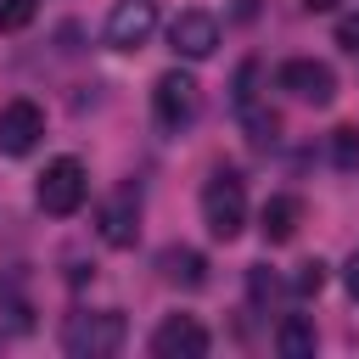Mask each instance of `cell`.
I'll return each mask as SVG.
<instances>
[{
  "label": "cell",
  "instance_id": "1",
  "mask_svg": "<svg viewBox=\"0 0 359 359\" xmlns=\"http://www.w3.org/2000/svg\"><path fill=\"white\" fill-rule=\"evenodd\" d=\"M202 224H208L219 241H236V236L247 230V191H241V180H236L230 168L208 174V185H202Z\"/></svg>",
  "mask_w": 359,
  "mask_h": 359
},
{
  "label": "cell",
  "instance_id": "2",
  "mask_svg": "<svg viewBox=\"0 0 359 359\" xmlns=\"http://www.w3.org/2000/svg\"><path fill=\"white\" fill-rule=\"evenodd\" d=\"M123 314L118 309H101V314H67V325H62V348L73 353V359H107V353H118L123 348Z\"/></svg>",
  "mask_w": 359,
  "mask_h": 359
},
{
  "label": "cell",
  "instance_id": "3",
  "mask_svg": "<svg viewBox=\"0 0 359 359\" xmlns=\"http://www.w3.org/2000/svg\"><path fill=\"white\" fill-rule=\"evenodd\" d=\"M34 196H39V208H45L50 219L79 213V208H84V196H90V174H84V163H79V157H56V163H45V174H39V185H34Z\"/></svg>",
  "mask_w": 359,
  "mask_h": 359
},
{
  "label": "cell",
  "instance_id": "4",
  "mask_svg": "<svg viewBox=\"0 0 359 359\" xmlns=\"http://www.w3.org/2000/svg\"><path fill=\"white\" fill-rule=\"evenodd\" d=\"M196 79L191 73H180V67H168L157 84H151V118H157V129L163 135H180V129H191V118H196Z\"/></svg>",
  "mask_w": 359,
  "mask_h": 359
},
{
  "label": "cell",
  "instance_id": "5",
  "mask_svg": "<svg viewBox=\"0 0 359 359\" xmlns=\"http://www.w3.org/2000/svg\"><path fill=\"white\" fill-rule=\"evenodd\" d=\"M275 84H280L286 95L309 101V107H331V101H337V73H331L325 62H314V56L280 62V67H275Z\"/></svg>",
  "mask_w": 359,
  "mask_h": 359
},
{
  "label": "cell",
  "instance_id": "6",
  "mask_svg": "<svg viewBox=\"0 0 359 359\" xmlns=\"http://www.w3.org/2000/svg\"><path fill=\"white\" fill-rule=\"evenodd\" d=\"M39 135H45V112H39V101L17 95V101L0 107V151H6V157H28V151L39 146Z\"/></svg>",
  "mask_w": 359,
  "mask_h": 359
},
{
  "label": "cell",
  "instance_id": "7",
  "mask_svg": "<svg viewBox=\"0 0 359 359\" xmlns=\"http://www.w3.org/2000/svg\"><path fill=\"white\" fill-rule=\"evenodd\" d=\"M157 28V0H118L107 17V45L112 50H140Z\"/></svg>",
  "mask_w": 359,
  "mask_h": 359
},
{
  "label": "cell",
  "instance_id": "8",
  "mask_svg": "<svg viewBox=\"0 0 359 359\" xmlns=\"http://www.w3.org/2000/svg\"><path fill=\"white\" fill-rule=\"evenodd\" d=\"M151 353L157 359H202L208 353V331L191 320V314H174L151 331Z\"/></svg>",
  "mask_w": 359,
  "mask_h": 359
},
{
  "label": "cell",
  "instance_id": "9",
  "mask_svg": "<svg viewBox=\"0 0 359 359\" xmlns=\"http://www.w3.org/2000/svg\"><path fill=\"white\" fill-rule=\"evenodd\" d=\"M168 45H174L180 56H191V62H208V56L219 50V22H213L208 11H180L174 28H168Z\"/></svg>",
  "mask_w": 359,
  "mask_h": 359
},
{
  "label": "cell",
  "instance_id": "10",
  "mask_svg": "<svg viewBox=\"0 0 359 359\" xmlns=\"http://www.w3.org/2000/svg\"><path fill=\"white\" fill-rule=\"evenodd\" d=\"M95 230H101L107 247H135V236H140V202H135V191L107 196L101 213H95Z\"/></svg>",
  "mask_w": 359,
  "mask_h": 359
},
{
  "label": "cell",
  "instance_id": "11",
  "mask_svg": "<svg viewBox=\"0 0 359 359\" xmlns=\"http://www.w3.org/2000/svg\"><path fill=\"white\" fill-rule=\"evenodd\" d=\"M157 275H163L168 286L196 292V286H208V258H202L196 247H163V252H157Z\"/></svg>",
  "mask_w": 359,
  "mask_h": 359
},
{
  "label": "cell",
  "instance_id": "12",
  "mask_svg": "<svg viewBox=\"0 0 359 359\" xmlns=\"http://www.w3.org/2000/svg\"><path fill=\"white\" fill-rule=\"evenodd\" d=\"M297 224H303V202H297V196H286V191H280V196H269V202L258 208V230H264V241H269V247L292 241V236H297Z\"/></svg>",
  "mask_w": 359,
  "mask_h": 359
},
{
  "label": "cell",
  "instance_id": "13",
  "mask_svg": "<svg viewBox=\"0 0 359 359\" xmlns=\"http://www.w3.org/2000/svg\"><path fill=\"white\" fill-rule=\"evenodd\" d=\"M275 348H280L286 359H309V353H314V325H309L303 314H286L280 331H275Z\"/></svg>",
  "mask_w": 359,
  "mask_h": 359
},
{
  "label": "cell",
  "instance_id": "14",
  "mask_svg": "<svg viewBox=\"0 0 359 359\" xmlns=\"http://www.w3.org/2000/svg\"><path fill=\"white\" fill-rule=\"evenodd\" d=\"M331 163H337V168H359V129H353V123L331 129Z\"/></svg>",
  "mask_w": 359,
  "mask_h": 359
},
{
  "label": "cell",
  "instance_id": "15",
  "mask_svg": "<svg viewBox=\"0 0 359 359\" xmlns=\"http://www.w3.org/2000/svg\"><path fill=\"white\" fill-rule=\"evenodd\" d=\"M39 17V0H0V34H17Z\"/></svg>",
  "mask_w": 359,
  "mask_h": 359
},
{
  "label": "cell",
  "instance_id": "16",
  "mask_svg": "<svg viewBox=\"0 0 359 359\" xmlns=\"http://www.w3.org/2000/svg\"><path fill=\"white\" fill-rule=\"evenodd\" d=\"M247 297L264 309V303H275V297H280V280H275L264 264H252V269H247Z\"/></svg>",
  "mask_w": 359,
  "mask_h": 359
},
{
  "label": "cell",
  "instance_id": "17",
  "mask_svg": "<svg viewBox=\"0 0 359 359\" xmlns=\"http://www.w3.org/2000/svg\"><path fill=\"white\" fill-rule=\"evenodd\" d=\"M320 286H325V264H320V258L297 264V275H292V292H297V297H320Z\"/></svg>",
  "mask_w": 359,
  "mask_h": 359
},
{
  "label": "cell",
  "instance_id": "18",
  "mask_svg": "<svg viewBox=\"0 0 359 359\" xmlns=\"http://www.w3.org/2000/svg\"><path fill=\"white\" fill-rule=\"evenodd\" d=\"M241 118H247V129H252V140H258V146H269V140L280 135V118H275V112H258V107H241Z\"/></svg>",
  "mask_w": 359,
  "mask_h": 359
},
{
  "label": "cell",
  "instance_id": "19",
  "mask_svg": "<svg viewBox=\"0 0 359 359\" xmlns=\"http://www.w3.org/2000/svg\"><path fill=\"white\" fill-rule=\"evenodd\" d=\"M337 45H342L348 56H359V11H348V17L337 22Z\"/></svg>",
  "mask_w": 359,
  "mask_h": 359
},
{
  "label": "cell",
  "instance_id": "20",
  "mask_svg": "<svg viewBox=\"0 0 359 359\" xmlns=\"http://www.w3.org/2000/svg\"><path fill=\"white\" fill-rule=\"evenodd\" d=\"M342 280H348V292H353V303H359V252L348 258V269H342Z\"/></svg>",
  "mask_w": 359,
  "mask_h": 359
},
{
  "label": "cell",
  "instance_id": "21",
  "mask_svg": "<svg viewBox=\"0 0 359 359\" xmlns=\"http://www.w3.org/2000/svg\"><path fill=\"white\" fill-rule=\"evenodd\" d=\"M303 6H309V11H337L342 0H303Z\"/></svg>",
  "mask_w": 359,
  "mask_h": 359
}]
</instances>
